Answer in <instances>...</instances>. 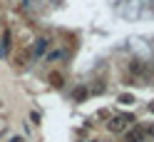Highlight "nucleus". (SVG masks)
Wrapping results in <instances>:
<instances>
[{"mask_svg":"<svg viewBox=\"0 0 154 142\" xmlns=\"http://www.w3.org/2000/svg\"><path fill=\"white\" fill-rule=\"evenodd\" d=\"M139 130H134V132H127V140H124V142H139Z\"/></svg>","mask_w":154,"mask_h":142,"instance_id":"0eeeda50","label":"nucleus"},{"mask_svg":"<svg viewBox=\"0 0 154 142\" xmlns=\"http://www.w3.org/2000/svg\"><path fill=\"white\" fill-rule=\"evenodd\" d=\"M8 47H10V30H5V33H3V45H0V52L8 55Z\"/></svg>","mask_w":154,"mask_h":142,"instance_id":"20e7f679","label":"nucleus"},{"mask_svg":"<svg viewBox=\"0 0 154 142\" xmlns=\"http://www.w3.org/2000/svg\"><path fill=\"white\" fill-rule=\"evenodd\" d=\"M132 122H134V115H117V117H112V122H109V130L112 132H127L129 127H132Z\"/></svg>","mask_w":154,"mask_h":142,"instance_id":"f257e3e1","label":"nucleus"},{"mask_svg":"<svg viewBox=\"0 0 154 142\" xmlns=\"http://www.w3.org/2000/svg\"><path fill=\"white\" fill-rule=\"evenodd\" d=\"M119 102H122V105H134V95L132 92H122L119 95Z\"/></svg>","mask_w":154,"mask_h":142,"instance_id":"39448f33","label":"nucleus"},{"mask_svg":"<svg viewBox=\"0 0 154 142\" xmlns=\"http://www.w3.org/2000/svg\"><path fill=\"white\" fill-rule=\"evenodd\" d=\"M85 95H87V90H82V87H80V90H77V92H75V100H82V97H85Z\"/></svg>","mask_w":154,"mask_h":142,"instance_id":"6e6552de","label":"nucleus"},{"mask_svg":"<svg viewBox=\"0 0 154 142\" xmlns=\"http://www.w3.org/2000/svg\"><path fill=\"white\" fill-rule=\"evenodd\" d=\"M47 80H50V82L55 85V87H60V85H62V75H57V72H50V75H47Z\"/></svg>","mask_w":154,"mask_h":142,"instance_id":"423d86ee","label":"nucleus"},{"mask_svg":"<svg viewBox=\"0 0 154 142\" xmlns=\"http://www.w3.org/2000/svg\"><path fill=\"white\" fill-rule=\"evenodd\" d=\"M47 47H50V40H47V37H40V40L35 43V58L45 55V52H47Z\"/></svg>","mask_w":154,"mask_h":142,"instance_id":"7ed1b4c3","label":"nucleus"},{"mask_svg":"<svg viewBox=\"0 0 154 142\" xmlns=\"http://www.w3.org/2000/svg\"><path fill=\"white\" fill-rule=\"evenodd\" d=\"M147 72H149L147 62H142V60H132L129 62V75L132 77H147Z\"/></svg>","mask_w":154,"mask_h":142,"instance_id":"f03ea898","label":"nucleus"},{"mask_svg":"<svg viewBox=\"0 0 154 142\" xmlns=\"http://www.w3.org/2000/svg\"><path fill=\"white\" fill-rule=\"evenodd\" d=\"M152 3H154V0H152Z\"/></svg>","mask_w":154,"mask_h":142,"instance_id":"1a4fd4ad","label":"nucleus"}]
</instances>
